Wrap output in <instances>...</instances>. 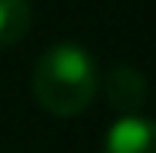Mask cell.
I'll use <instances>...</instances> for the list:
<instances>
[{"label":"cell","mask_w":156,"mask_h":153,"mask_svg":"<svg viewBox=\"0 0 156 153\" xmlns=\"http://www.w3.org/2000/svg\"><path fill=\"white\" fill-rule=\"evenodd\" d=\"M103 153H156V123L146 117H120L110 126Z\"/></svg>","instance_id":"cell-3"},{"label":"cell","mask_w":156,"mask_h":153,"mask_svg":"<svg viewBox=\"0 0 156 153\" xmlns=\"http://www.w3.org/2000/svg\"><path fill=\"white\" fill-rule=\"evenodd\" d=\"M33 24L30 0H0V50L20 43Z\"/></svg>","instance_id":"cell-4"},{"label":"cell","mask_w":156,"mask_h":153,"mask_svg":"<svg viewBox=\"0 0 156 153\" xmlns=\"http://www.w3.org/2000/svg\"><path fill=\"white\" fill-rule=\"evenodd\" d=\"M103 97H106V103H110L116 113L133 117V110H140V107L146 103V77H143L140 70L120 63V67H113V70L106 73Z\"/></svg>","instance_id":"cell-2"},{"label":"cell","mask_w":156,"mask_h":153,"mask_svg":"<svg viewBox=\"0 0 156 153\" xmlns=\"http://www.w3.org/2000/svg\"><path fill=\"white\" fill-rule=\"evenodd\" d=\"M100 90V73L90 50L73 40L47 47L33 67V97L53 117H76L93 103Z\"/></svg>","instance_id":"cell-1"}]
</instances>
